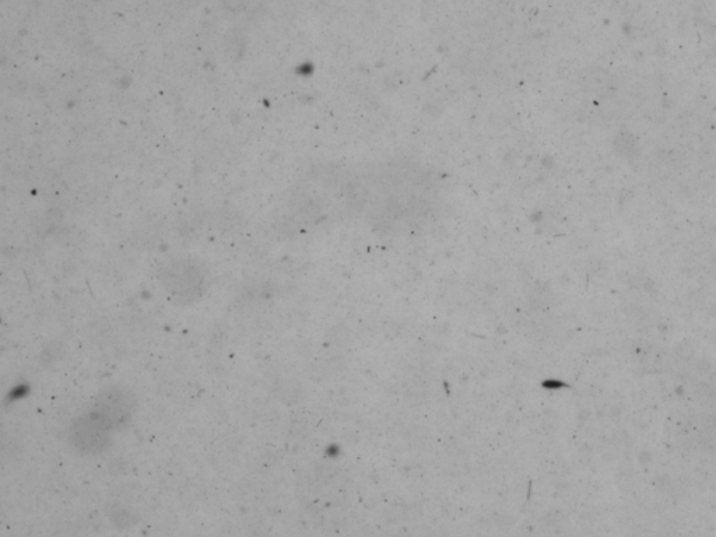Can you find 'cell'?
<instances>
[{
	"mask_svg": "<svg viewBox=\"0 0 716 537\" xmlns=\"http://www.w3.org/2000/svg\"><path fill=\"white\" fill-rule=\"evenodd\" d=\"M91 410L96 412L112 430H121L128 426L135 416L136 396L122 385L105 386L98 392Z\"/></svg>",
	"mask_w": 716,
	"mask_h": 537,
	"instance_id": "2",
	"label": "cell"
},
{
	"mask_svg": "<svg viewBox=\"0 0 716 537\" xmlns=\"http://www.w3.org/2000/svg\"><path fill=\"white\" fill-rule=\"evenodd\" d=\"M112 428L96 412L82 414L70 424V447L82 455L104 454L111 445Z\"/></svg>",
	"mask_w": 716,
	"mask_h": 537,
	"instance_id": "1",
	"label": "cell"
},
{
	"mask_svg": "<svg viewBox=\"0 0 716 537\" xmlns=\"http://www.w3.org/2000/svg\"><path fill=\"white\" fill-rule=\"evenodd\" d=\"M167 296L177 305L195 304L206 293V280L195 268H175L164 277Z\"/></svg>",
	"mask_w": 716,
	"mask_h": 537,
	"instance_id": "3",
	"label": "cell"
}]
</instances>
